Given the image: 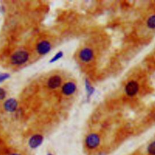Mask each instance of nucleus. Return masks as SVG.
Listing matches in <instances>:
<instances>
[{
	"label": "nucleus",
	"instance_id": "f257e3e1",
	"mask_svg": "<svg viewBox=\"0 0 155 155\" xmlns=\"http://www.w3.org/2000/svg\"><path fill=\"white\" fill-rule=\"evenodd\" d=\"M28 58L27 52L20 51L15 53L12 57V62L14 64H22L25 62Z\"/></svg>",
	"mask_w": 155,
	"mask_h": 155
},
{
	"label": "nucleus",
	"instance_id": "f03ea898",
	"mask_svg": "<svg viewBox=\"0 0 155 155\" xmlns=\"http://www.w3.org/2000/svg\"><path fill=\"white\" fill-rule=\"evenodd\" d=\"M100 142L99 136L96 134H90L88 135L85 140L87 146L90 148H94L98 146Z\"/></svg>",
	"mask_w": 155,
	"mask_h": 155
},
{
	"label": "nucleus",
	"instance_id": "7ed1b4c3",
	"mask_svg": "<svg viewBox=\"0 0 155 155\" xmlns=\"http://www.w3.org/2000/svg\"><path fill=\"white\" fill-rule=\"evenodd\" d=\"M139 90V85L135 81L129 82L125 88V91L127 95L132 96L135 95Z\"/></svg>",
	"mask_w": 155,
	"mask_h": 155
},
{
	"label": "nucleus",
	"instance_id": "20e7f679",
	"mask_svg": "<svg viewBox=\"0 0 155 155\" xmlns=\"http://www.w3.org/2000/svg\"><path fill=\"white\" fill-rule=\"evenodd\" d=\"M80 59L83 62H88L90 61L93 56V51L88 48L81 50L79 54Z\"/></svg>",
	"mask_w": 155,
	"mask_h": 155
},
{
	"label": "nucleus",
	"instance_id": "39448f33",
	"mask_svg": "<svg viewBox=\"0 0 155 155\" xmlns=\"http://www.w3.org/2000/svg\"><path fill=\"white\" fill-rule=\"evenodd\" d=\"M50 44L46 41H43L41 42L37 47V50L38 53L41 54H45L47 53L50 51Z\"/></svg>",
	"mask_w": 155,
	"mask_h": 155
},
{
	"label": "nucleus",
	"instance_id": "423d86ee",
	"mask_svg": "<svg viewBox=\"0 0 155 155\" xmlns=\"http://www.w3.org/2000/svg\"><path fill=\"white\" fill-rule=\"evenodd\" d=\"M42 140H43V137L41 135L36 134L32 136L30 138V139L29 140L28 143L31 148H35L39 147L41 144V143L42 142Z\"/></svg>",
	"mask_w": 155,
	"mask_h": 155
},
{
	"label": "nucleus",
	"instance_id": "0eeeda50",
	"mask_svg": "<svg viewBox=\"0 0 155 155\" xmlns=\"http://www.w3.org/2000/svg\"><path fill=\"white\" fill-rule=\"evenodd\" d=\"M76 85L71 82H69L64 84L62 87V92L65 95H71L73 94L76 90Z\"/></svg>",
	"mask_w": 155,
	"mask_h": 155
},
{
	"label": "nucleus",
	"instance_id": "6e6552de",
	"mask_svg": "<svg viewBox=\"0 0 155 155\" xmlns=\"http://www.w3.org/2000/svg\"><path fill=\"white\" fill-rule=\"evenodd\" d=\"M61 84V79L58 76H54L51 77L48 81V86L50 88H56L58 87Z\"/></svg>",
	"mask_w": 155,
	"mask_h": 155
},
{
	"label": "nucleus",
	"instance_id": "1a4fd4ad",
	"mask_svg": "<svg viewBox=\"0 0 155 155\" xmlns=\"http://www.w3.org/2000/svg\"><path fill=\"white\" fill-rule=\"evenodd\" d=\"M4 107L7 111L12 112L15 111L17 107V102L14 99H8L4 104Z\"/></svg>",
	"mask_w": 155,
	"mask_h": 155
},
{
	"label": "nucleus",
	"instance_id": "9d476101",
	"mask_svg": "<svg viewBox=\"0 0 155 155\" xmlns=\"http://www.w3.org/2000/svg\"><path fill=\"white\" fill-rule=\"evenodd\" d=\"M147 26L150 28H155V15L151 16L147 22Z\"/></svg>",
	"mask_w": 155,
	"mask_h": 155
},
{
	"label": "nucleus",
	"instance_id": "9b49d317",
	"mask_svg": "<svg viewBox=\"0 0 155 155\" xmlns=\"http://www.w3.org/2000/svg\"><path fill=\"white\" fill-rule=\"evenodd\" d=\"M148 151L151 155H155V141L150 143L148 147Z\"/></svg>",
	"mask_w": 155,
	"mask_h": 155
},
{
	"label": "nucleus",
	"instance_id": "f8f14e48",
	"mask_svg": "<svg viewBox=\"0 0 155 155\" xmlns=\"http://www.w3.org/2000/svg\"><path fill=\"white\" fill-rule=\"evenodd\" d=\"M9 77V74L7 73H0V82L6 79Z\"/></svg>",
	"mask_w": 155,
	"mask_h": 155
},
{
	"label": "nucleus",
	"instance_id": "ddd939ff",
	"mask_svg": "<svg viewBox=\"0 0 155 155\" xmlns=\"http://www.w3.org/2000/svg\"><path fill=\"white\" fill-rule=\"evenodd\" d=\"M5 91L2 88H0V100L3 99L5 97Z\"/></svg>",
	"mask_w": 155,
	"mask_h": 155
},
{
	"label": "nucleus",
	"instance_id": "4468645a",
	"mask_svg": "<svg viewBox=\"0 0 155 155\" xmlns=\"http://www.w3.org/2000/svg\"><path fill=\"white\" fill-rule=\"evenodd\" d=\"M61 54L60 53H58L54 58H53V59L50 61V62H53V61H56V59H58L59 58H60L61 57Z\"/></svg>",
	"mask_w": 155,
	"mask_h": 155
},
{
	"label": "nucleus",
	"instance_id": "2eb2a0df",
	"mask_svg": "<svg viewBox=\"0 0 155 155\" xmlns=\"http://www.w3.org/2000/svg\"><path fill=\"white\" fill-rule=\"evenodd\" d=\"M11 155H20L19 154H11Z\"/></svg>",
	"mask_w": 155,
	"mask_h": 155
},
{
	"label": "nucleus",
	"instance_id": "dca6fc26",
	"mask_svg": "<svg viewBox=\"0 0 155 155\" xmlns=\"http://www.w3.org/2000/svg\"><path fill=\"white\" fill-rule=\"evenodd\" d=\"M48 155H52V154H48Z\"/></svg>",
	"mask_w": 155,
	"mask_h": 155
}]
</instances>
